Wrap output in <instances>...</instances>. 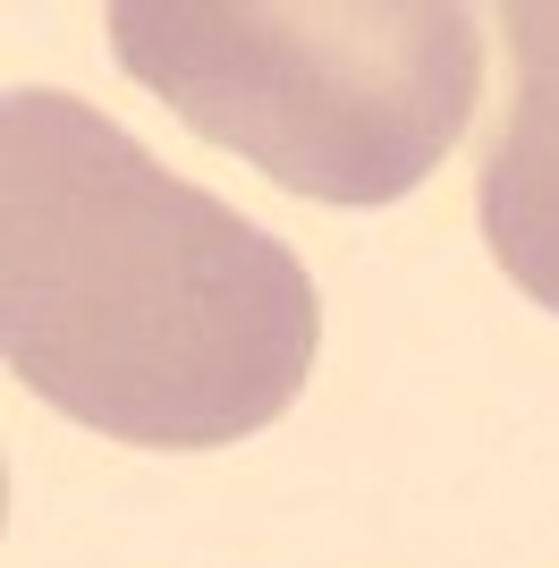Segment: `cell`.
Returning <instances> with one entry per match:
<instances>
[{"label": "cell", "mask_w": 559, "mask_h": 568, "mask_svg": "<svg viewBox=\"0 0 559 568\" xmlns=\"http://www.w3.org/2000/svg\"><path fill=\"white\" fill-rule=\"evenodd\" d=\"M111 60L314 204L424 187L484 102V18L458 0H119Z\"/></svg>", "instance_id": "2"}, {"label": "cell", "mask_w": 559, "mask_h": 568, "mask_svg": "<svg viewBox=\"0 0 559 568\" xmlns=\"http://www.w3.org/2000/svg\"><path fill=\"white\" fill-rule=\"evenodd\" d=\"M0 339L43 407L128 450H230L314 374L305 263L60 85L0 102Z\"/></svg>", "instance_id": "1"}, {"label": "cell", "mask_w": 559, "mask_h": 568, "mask_svg": "<svg viewBox=\"0 0 559 568\" xmlns=\"http://www.w3.org/2000/svg\"><path fill=\"white\" fill-rule=\"evenodd\" d=\"M500 34L517 60V94L475 170V221L491 263L559 314V0L500 9Z\"/></svg>", "instance_id": "3"}]
</instances>
